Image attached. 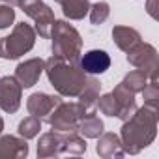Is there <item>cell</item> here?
Returning <instances> with one entry per match:
<instances>
[{
	"label": "cell",
	"instance_id": "3957f363",
	"mask_svg": "<svg viewBox=\"0 0 159 159\" xmlns=\"http://www.w3.org/2000/svg\"><path fill=\"white\" fill-rule=\"evenodd\" d=\"M51 38H52V54L62 56L66 62L79 64L83 39L71 25H67L66 21H54L51 28Z\"/></svg>",
	"mask_w": 159,
	"mask_h": 159
},
{
	"label": "cell",
	"instance_id": "8fae6325",
	"mask_svg": "<svg viewBox=\"0 0 159 159\" xmlns=\"http://www.w3.org/2000/svg\"><path fill=\"white\" fill-rule=\"evenodd\" d=\"M79 109L83 112V118L88 116V114H94L96 112V107H98V99H99V83L96 81L94 77L86 79V84L83 88V92L79 94Z\"/></svg>",
	"mask_w": 159,
	"mask_h": 159
},
{
	"label": "cell",
	"instance_id": "44dd1931",
	"mask_svg": "<svg viewBox=\"0 0 159 159\" xmlns=\"http://www.w3.org/2000/svg\"><path fill=\"white\" fill-rule=\"evenodd\" d=\"M98 105H99V111L103 112V114H107V116H120V105H118V101L114 99V96L112 94H107V96H103L101 99H98Z\"/></svg>",
	"mask_w": 159,
	"mask_h": 159
},
{
	"label": "cell",
	"instance_id": "30bf717a",
	"mask_svg": "<svg viewBox=\"0 0 159 159\" xmlns=\"http://www.w3.org/2000/svg\"><path fill=\"white\" fill-rule=\"evenodd\" d=\"M45 69V62L41 58H30L23 64L17 66L15 69V79L19 81V84L23 88H30L39 81V75Z\"/></svg>",
	"mask_w": 159,
	"mask_h": 159
},
{
	"label": "cell",
	"instance_id": "8992f818",
	"mask_svg": "<svg viewBox=\"0 0 159 159\" xmlns=\"http://www.w3.org/2000/svg\"><path fill=\"white\" fill-rule=\"evenodd\" d=\"M127 62L144 71L150 79H157V51L148 43H137L127 51Z\"/></svg>",
	"mask_w": 159,
	"mask_h": 159
},
{
	"label": "cell",
	"instance_id": "ba28073f",
	"mask_svg": "<svg viewBox=\"0 0 159 159\" xmlns=\"http://www.w3.org/2000/svg\"><path fill=\"white\" fill-rule=\"evenodd\" d=\"M23 86L15 77H0V109L6 112H15L21 105Z\"/></svg>",
	"mask_w": 159,
	"mask_h": 159
},
{
	"label": "cell",
	"instance_id": "4316f807",
	"mask_svg": "<svg viewBox=\"0 0 159 159\" xmlns=\"http://www.w3.org/2000/svg\"><path fill=\"white\" fill-rule=\"evenodd\" d=\"M0 54H2V39H0Z\"/></svg>",
	"mask_w": 159,
	"mask_h": 159
},
{
	"label": "cell",
	"instance_id": "d6986e66",
	"mask_svg": "<svg viewBox=\"0 0 159 159\" xmlns=\"http://www.w3.org/2000/svg\"><path fill=\"white\" fill-rule=\"evenodd\" d=\"M146 83H148V75H146L144 71H140V69L131 71L129 75H125V79L122 81V84H124L127 90H131L133 94L142 92V88L146 86Z\"/></svg>",
	"mask_w": 159,
	"mask_h": 159
},
{
	"label": "cell",
	"instance_id": "2e32d148",
	"mask_svg": "<svg viewBox=\"0 0 159 159\" xmlns=\"http://www.w3.org/2000/svg\"><path fill=\"white\" fill-rule=\"evenodd\" d=\"M98 153L103 157H112V155H124L122 152V142L114 133H105L101 135L98 142Z\"/></svg>",
	"mask_w": 159,
	"mask_h": 159
},
{
	"label": "cell",
	"instance_id": "4fadbf2b",
	"mask_svg": "<svg viewBox=\"0 0 159 159\" xmlns=\"http://www.w3.org/2000/svg\"><path fill=\"white\" fill-rule=\"evenodd\" d=\"M62 150H66L64 146V137L51 131V133H45L41 139H39V144H38V155L39 157H51V155H58Z\"/></svg>",
	"mask_w": 159,
	"mask_h": 159
},
{
	"label": "cell",
	"instance_id": "ffe728a7",
	"mask_svg": "<svg viewBox=\"0 0 159 159\" xmlns=\"http://www.w3.org/2000/svg\"><path fill=\"white\" fill-rule=\"evenodd\" d=\"M39 129H41V120L36 118V116H28V118H25V120L19 124V135L25 137V139L36 137V135L39 133Z\"/></svg>",
	"mask_w": 159,
	"mask_h": 159
},
{
	"label": "cell",
	"instance_id": "7402d4cb",
	"mask_svg": "<svg viewBox=\"0 0 159 159\" xmlns=\"http://www.w3.org/2000/svg\"><path fill=\"white\" fill-rule=\"evenodd\" d=\"M142 96H144V103L152 109H157V99H159V86H157V79H152L150 83H146V86L142 88Z\"/></svg>",
	"mask_w": 159,
	"mask_h": 159
},
{
	"label": "cell",
	"instance_id": "7a4b0ae2",
	"mask_svg": "<svg viewBox=\"0 0 159 159\" xmlns=\"http://www.w3.org/2000/svg\"><path fill=\"white\" fill-rule=\"evenodd\" d=\"M45 71L51 84L62 96L75 98L83 92L86 84V73L81 69V66L66 62L62 56H56V54H52L45 62Z\"/></svg>",
	"mask_w": 159,
	"mask_h": 159
},
{
	"label": "cell",
	"instance_id": "9a60e30c",
	"mask_svg": "<svg viewBox=\"0 0 159 159\" xmlns=\"http://www.w3.org/2000/svg\"><path fill=\"white\" fill-rule=\"evenodd\" d=\"M112 39L122 51L127 52L129 49H133L140 41V34L135 28H129V26H114L112 28Z\"/></svg>",
	"mask_w": 159,
	"mask_h": 159
},
{
	"label": "cell",
	"instance_id": "603a6c76",
	"mask_svg": "<svg viewBox=\"0 0 159 159\" xmlns=\"http://www.w3.org/2000/svg\"><path fill=\"white\" fill-rule=\"evenodd\" d=\"M88 11H90V21H92V25H101V23H105L107 17H109V13H111L107 2H98V4H94Z\"/></svg>",
	"mask_w": 159,
	"mask_h": 159
},
{
	"label": "cell",
	"instance_id": "6da1fadb",
	"mask_svg": "<svg viewBox=\"0 0 159 159\" xmlns=\"http://www.w3.org/2000/svg\"><path fill=\"white\" fill-rule=\"evenodd\" d=\"M157 109H152L144 105L142 109H137L129 120H125L122 127V144L125 152L139 153L142 148H146L155 139L157 129Z\"/></svg>",
	"mask_w": 159,
	"mask_h": 159
},
{
	"label": "cell",
	"instance_id": "83f0119b",
	"mask_svg": "<svg viewBox=\"0 0 159 159\" xmlns=\"http://www.w3.org/2000/svg\"><path fill=\"white\" fill-rule=\"evenodd\" d=\"M54 2H58V4H60V2H62V0H54Z\"/></svg>",
	"mask_w": 159,
	"mask_h": 159
},
{
	"label": "cell",
	"instance_id": "5b68a950",
	"mask_svg": "<svg viewBox=\"0 0 159 159\" xmlns=\"http://www.w3.org/2000/svg\"><path fill=\"white\" fill-rule=\"evenodd\" d=\"M17 6L23 8V11L36 21V30L41 38L51 36V28L54 25V15L43 0H17Z\"/></svg>",
	"mask_w": 159,
	"mask_h": 159
},
{
	"label": "cell",
	"instance_id": "484cf974",
	"mask_svg": "<svg viewBox=\"0 0 159 159\" xmlns=\"http://www.w3.org/2000/svg\"><path fill=\"white\" fill-rule=\"evenodd\" d=\"M2 129H4V120L0 118V133H2Z\"/></svg>",
	"mask_w": 159,
	"mask_h": 159
},
{
	"label": "cell",
	"instance_id": "52a82bcc",
	"mask_svg": "<svg viewBox=\"0 0 159 159\" xmlns=\"http://www.w3.org/2000/svg\"><path fill=\"white\" fill-rule=\"evenodd\" d=\"M81 118H83V112L77 103H60L51 114L49 124L52 125V129H58V131H75Z\"/></svg>",
	"mask_w": 159,
	"mask_h": 159
},
{
	"label": "cell",
	"instance_id": "e0dca14e",
	"mask_svg": "<svg viewBox=\"0 0 159 159\" xmlns=\"http://www.w3.org/2000/svg\"><path fill=\"white\" fill-rule=\"evenodd\" d=\"M77 129H81V133L84 137H88V139H98L103 133V122L94 112V114H88V116H84V118L79 120Z\"/></svg>",
	"mask_w": 159,
	"mask_h": 159
},
{
	"label": "cell",
	"instance_id": "ac0fdd59",
	"mask_svg": "<svg viewBox=\"0 0 159 159\" xmlns=\"http://www.w3.org/2000/svg\"><path fill=\"white\" fill-rule=\"evenodd\" d=\"M60 6L64 10V15L69 17V19H75V21L83 19L90 10L88 0H62Z\"/></svg>",
	"mask_w": 159,
	"mask_h": 159
},
{
	"label": "cell",
	"instance_id": "5bb4252c",
	"mask_svg": "<svg viewBox=\"0 0 159 159\" xmlns=\"http://www.w3.org/2000/svg\"><path fill=\"white\" fill-rule=\"evenodd\" d=\"M28 153V144L17 137H2L0 139V157H25Z\"/></svg>",
	"mask_w": 159,
	"mask_h": 159
},
{
	"label": "cell",
	"instance_id": "277c9868",
	"mask_svg": "<svg viewBox=\"0 0 159 159\" xmlns=\"http://www.w3.org/2000/svg\"><path fill=\"white\" fill-rule=\"evenodd\" d=\"M34 41H36L34 28L26 23H19L10 34V38L2 39V56L8 60H15L25 52H28L34 47Z\"/></svg>",
	"mask_w": 159,
	"mask_h": 159
},
{
	"label": "cell",
	"instance_id": "7c38bea8",
	"mask_svg": "<svg viewBox=\"0 0 159 159\" xmlns=\"http://www.w3.org/2000/svg\"><path fill=\"white\" fill-rule=\"evenodd\" d=\"M111 66V58L105 51H88L83 58H81V69L88 75H98V73H105Z\"/></svg>",
	"mask_w": 159,
	"mask_h": 159
},
{
	"label": "cell",
	"instance_id": "d4e9b609",
	"mask_svg": "<svg viewBox=\"0 0 159 159\" xmlns=\"http://www.w3.org/2000/svg\"><path fill=\"white\" fill-rule=\"evenodd\" d=\"M15 21V10L11 6H0V28H8Z\"/></svg>",
	"mask_w": 159,
	"mask_h": 159
},
{
	"label": "cell",
	"instance_id": "cb8c5ba5",
	"mask_svg": "<svg viewBox=\"0 0 159 159\" xmlns=\"http://www.w3.org/2000/svg\"><path fill=\"white\" fill-rule=\"evenodd\" d=\"M64 146H66V150H69L73 153H83L86 150L84 139L79 137V135H75V133H71L69 137H64Z\"/></svg>",
	"mask_w": 159,
	"mask_h": 159
},
{
	"label": "cell",
	"instance_id": "9c48e42d",
	"mask_svg": "<svg viewBox=\"0 0 159 159\" xmlns=\"http://www.w3.org/2000/svg\"><path fill=\"white\" fill-rule=\"evenodd\" d=\"M62 103V99L58 96H49V94H43V92H38V94H32L28 98V112L39 120H45L49 122L51 114L54 112V109Z\"/></svg>",
	"mask_w": 159,
	"mask_h": 159
}]
</instances>
